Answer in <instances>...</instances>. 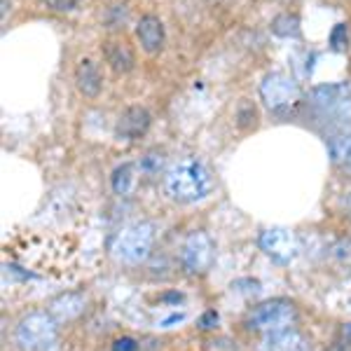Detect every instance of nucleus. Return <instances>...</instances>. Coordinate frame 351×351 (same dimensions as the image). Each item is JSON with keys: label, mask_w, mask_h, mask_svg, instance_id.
<instances>
[{"label": "nucleus", "mask_w": 351, "mask_h": 351, "mask_svg": "<svg viewBox=\"0 0 351 351\" xmlns=\"http://www.w3.org/2000/svg\"><path fill=\"white\" fill-rule=\"evenodd\" d=\"M164 152L160 150H150V152H145V157L138 162V167H141V171L143 173H148V176H157L164 169Z\"/></svg>", "instance_id": "nucleus-18"}, {"label": "nucleus", "mask_w": 351, "mask_h": 351, "mask_svg": "<svg viewBox=\"0 0 351 351\" xmlns=\"http://www.w3.org/2000/svg\"><path fill=\"white\" fill-rule=\"evenodd\" d=\"M271 33L279 38H300V16L298 14H279L271 21Z\"/></svg>", "instance_id": "nucleus-17"}, {"label": "nucleus", "mask_w": 351, "mask_h": 351, "mask_svg": "<svg viewBox=\"0 0 351 351\" xmlns=\"http://www.w3.org/2000/svg\"><path fill=\"white\" fill-rule=\"evenodd\" d=\"M164 188H167L169 197L180 204L199 202L208 192L213 190L211 171L197 160H183L173 164L164 176Z\"/></svg>", "instance_id": "nucleus-1"}, {"label": "nucleus", "mask_w": 351, "mask_h": 351, "mask_svg": "<svg viewBox=\"0 0 351 351\" xmlns=\"http://www.w3.org/2000/svg\"><path fill=\"white\" fill-rule=\"evenodd\" d=\"M49 311L56 321H73L84 311V295L80 293H64L49 302Z\"/></svg>", "instance_id": "nucleus-14"}, {"label": "nucleus", "mask_w": 351, "mask_h": 351, "mask_svg": "<svg viewBox=\"0 0 351 351\" xmlns=\"http://www.w3.org/2000/svg\"><path fill=\"white\" fill-rule=\"evenodd\" d=\"M155 243V225L148 220L124 225L110 243V251L124 265H138L150 256Z\"/></svg>", "instance_id": "nucleus-2"}, {"label": "nucleus", "mask_w": 351, "mask_h": 351, "mask_svg": "<svg viewBox=\"0 0 351 351\" xmlns=\"http://www.w3.org/2000/svg\"><path fill=\"white\" fill-rule=\"evenodd\" d=\"M104 56L117 75H127V73H132L134 66H136L134 49L129 47L124 40H106L104 43Z\"/></svg>", "instance_id": "nucleus-12"}, {"label": "nucleus", "mask_w": 351, "mask_h": 351, "mask_svg": "<svg viewBox=\"0 0 351 351\" xmlns=\"http://www.w3.org/2000/svg\"><path fill=\"white\" fill-rule=\"evenodd\" d=\"M260 351H311V342L295 328L267 332V337L260 344Z\"/></svg>", "instance_id": "nucleus-10"}, {"label": "nucleus", "mask_w": 351, "mask_h": 351, "mask_svg": "<svg viewBox=\"0 0 351 351\" xmlns=\"http://www.w3.org/2000/svg\"><path fill=\"white\" fill-rule=\"evenodd\" d=\"M218 324V314L216 311H206V314L199 319V328H204V330H211L213 326Z\"/></svg>", "instance_id": "nucleus-24"}, {"label": "nucleus", "mask_w": 351, "mask_h": 351, "mask_svg": "<svg viewBox=\"0 0 351 351\" xmlns=\"http://www.w3.org/2000/svg\"><path fill=\"white\" fill-rule=\"evenodd\" d=\"M260 96H263L265 106L274 112L288 110L291 106H295L300 101V89L298 82L286 73H269L260 84Z\"/></svg>", "instance_id": "nucleus-5"}, {"label": "nucleus", "mask_w": 351, "mask_h": 351, "mask_svg": "<svg viewBox=\"0 0 351 351\" xmlns=\"http://www.w3.org/2000/svg\"><path fill=\"white\" fill-rule=\"evenodd\" d=\"M59 337L52 311H31L16 326V344L24 351H47Z\"/></svg>", "instance_id": "nucleus-3"}, {"label": "nucleus", "mask_w": 351, "mask_h": 351, "mask_svg": "<svg viewBox=\"0 0 351 351\" xmlns=\"http://www.w3.org/2000/svg\"><path fill=\"white\" fill-rule=\"evenodd\" d=\"M5 14H8V0H3V19H5Z\"/></svg>", "instance_id": "nucleus-27"}, {"label": "nucleus", "mask_w": 351, "mask_h": 351, "mask_svg": "<svg viewBox=\"0 0 351 351\" xmlns=\"http://www.w3.org/2000/svg\"><path fill=\"white\" fill-rule=\"evenodd\" d=\"M152 124V115L143 106H129L115 124V136L120 141H138Z\"/></svg>", "instance_id": "nucleus-9"}, {"label": "nucleus", "mask_w": 351, "mask_h": 351, "mask_svg": "<svg viewBox=\"0 0 351 351\" xmlns=\"http://www.w3.org/2000/svg\"><path fill=\"white\" fill-rule=\"evenodd\" d=\"M328 152H330L332 164H337V167H342L344 171L351 173V132L330 136V141H328Z\"/></svg>", "instance_id": "nucleus-16"}, {"label": "nucleus", "mask_w": 351, "mask_h": 351, "mask_svg": "<svg viewBox=\"0 0 351 351\" xmlns=\"http://www.w3.org/2000/svg\"><path fill=\"white\" fill-rule=\"evenodd\" d=\"M45 5H47L49 10H54V12H73V10H77V5L82 3V0H43Z\"/></svg>", "instance_id": "nucleus-21"}, {"label": "nucleus", "mask_w": 351, "mask_h": 351, "mask_svg": "<svg viewBox=\"0 0 351 351\" xmlns=\"http://www.w3.org/2000/svg\"><path fill=\"white\" fill-rule=\"evenodd\" d=\"M136 183H138V167L134 162H124L112 171L110 176V185L115 190V195L120 197H129L136 190Z\"/></svg>", "instance_id": "nucleus-15"}, {"label": "nucleus", "mask_w": 351, "mask_h": 351, "mask_svg": "<svg viewBox=\"0 0 351 351\" xmlns=\"http://www.w3.org/2000/svg\"><path fill=\"white\" fill-rule=\"evenodd\" d=\"M112 351H138V344L132 337H120L115 344H112Z\"/></svg>", "instance_id": "nucleus-23"}, {"label": "nucleus", "mask_w": 351, "mask_h": 351, "mask_svg": "<svg viewBox=\"0 0 351 351\" xmlns=\"http://www.w3.org/2000/svg\"><path fill=\"white\" fill-rule=\"evenodd\" d=\"M309 99L311 106L324 115H347V112H351V87L344 82L314 87Z\"/></svg>", "instance_id": "nucleus-8"}, {"label": "nucleus", "mask_w": 351, "mask_h": 351, "mask_svg": "<svg viewBox=\"0 0 351 351\" xmlns=\"http://www.w3.org/2000/svg\"><path fill=\"white\" fill-rule=\"evenodd\" d=\"M298 321V309L291 300H267V302L258 304L256 309L248 316V326L253 330L260 332H276V330H286L293 328V324Z\"/></svg>", "instance_id": "nucleus-4"}, {"label": "nucleus", "mask_w": 351, "mask_h": 351, "mask_svg": "<svg viewBox=\"0 0 351 351\" xmlns=\"http://www.w3.org/2000/svg\"><path fill=\"white\" fill-rule=\"evenodd\" d=\"M330 251H332V258H337L339 263H351V239L337 241Z\"/></svg>", "instance_id": "nucleus-22"}, {"label": "nucleus", "mask_w": 351, "mask_h": 351, "mask_svg": "<svg viewBox=\"0 0 351 351\" xmlns=\"http://www.w3.org/2000/svg\"><path fill=\"white\" fill-rule=\"evenodd\" d=\"M347 26L344 24H337L335 26V31L330 33V45H332V49H335V52H344V49H347Z\"/></svg>", "instance_id": "nucleus-20"}, {"label": "nucleus", "mask_w": 351, "mask_h": 351, "mask_svg": "<svg viewBox=\"0 0 351 351\" xmlns=\"http://www.w3.org/2000/svg\"><path fill=\"white\" fill-rule=\"evenodd\" d=\"M136 36H138L141 47H143L148 54H157L164 49L167 36H164V24H162L160 16H155V14L141 16L138 26H136Z\"/></svg>", "instance_id": "nucleus-11"}, {"label": "nucleus", "mask_w": 351, "mask_h": 351, "mask_svg": "<svg viewBox=\"0 0 351 351\" xmlns=\"http://www.w3.org/2000/svg\"><path fill=\"white\" fill-rule=\"evenodd\" d=\"M344 206H347V211H349V216H351V190L347 192V197H344Z\"/></svg>", "instance_id": "nucleus-26"}, {"label": "nucleus", "mask_w": 351, "mask_h": 351, "mask_svg": "<svg viewBox=\"0 0 351 351\" xmlns=\"http://www.w3.org/2000/svg\"><path fill=\"white\" fill-rule=\"evenodd\" d=\"M213 241L206 232H190L185 237L183 246H180V265H183L185 271L190 274H202L211 267L213 263Z\"/></svg>", "instance_id": "nucleus-6"}, {"label": "nucleus", "mask_w": 351, "mask_h": 351, "mask_svg": "<svg viewBox=\"0 0 351 351\" xmlns=\"http://www.w3.org/2000/svg\"><path fill=\"white\" fill-rule=\"evenodd\" d=\"M256 120H258L256 106H253L251 101L243 99L239 104V108H237V122H239V127L246 129V127H251V124H256Z\"/></svg>", "instance_id": "nucleus-19"}, {"label": "nucleus", "mask_w": 351, "mask_h": 351, "mask_svg": "<svg viewBox=\"0 0 351 351\" xmlns=\"http://www.w3.org/2000/svg\"><path fill=\"white\" fill-rule=\"evenodd\" d=\"M260 248L279 265H291L300 256V239L286 228H267L260 232Z\"/></svg>", "instance_id": "nucleus-7"}, {"label": "nucleus", "mask_w": 351, "mask_h": 351, "mask_svg": "<svg viewBox=\"0 0 351 351\" xmlns=\"http://www.w3.org/2000/svg\"><path fill=\"white\" fill-rule=\"evenodd\" d=\"M75 84L80 89L82 96L87 99H96L101 94V87H104V77H101L99 66L94 64L92 59H82L75 68Z\"/></svg>", "instance_id": "nucleus-13"}, {"label": "nucleus", "mask_w": 351, "mask_h": 351, "mask_svg": "<svg viewBox=\"0 0 351 351\" xmlns=\"http://www.w3.org/2000/svg\"><path fill=\"white\" fill-rule=\"evenodd\" d=\"M339 335H342L344 342L351 344V324H344V326H342V330H339Z\"/></svg>", "instance_id": "nucleus-25"}]
</instances>
